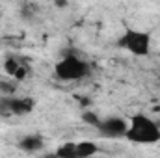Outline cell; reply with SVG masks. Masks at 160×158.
<instances>
[{"label":"cell","mask_w":160,"mask_h":158,"mask_svg":"<svg viewBox=\"0 0 160 158\" xmlns=\"http://www.w3.org/2000/svg\"><path fill=\"white\" fill-rule=\"evenodd\" d=\"M125 140L134 145H153L160 141V125L145 114H134L128 119Z\"/></svg>","instance_id":"6da1fadb"},{"label":"cell","mask_w":160,"mask_h":158,"mask_svg":"<svg viewBox=\"0 0 160 158\" xmlns=\"http://www.w3.org/2000/svg\"><path fill=\"white\" fill-rule=\"evenodd\" d=\"M91 73V65L78 54H65L56 65L54 75L62 82H78Z\"/></svg>","instance_id":"7a4b0ae2"},{"label":"cell","mask_w":160,"mask_h":158,"mask_svg":"<svg viewBox=\"0 0 160 158\" xmlns=\"http://www.w3.org/2000/svg\"><path fill=\"white\" fill-rule=\"evenodd\" d=\"M118 47L136 58H145L151 52V34L136 28H125L118 39Z\"/></svg>","instance_id":"3957f363"},{"label":"cell","mask_w":160,"mask_h":158,"mask_svg":"<svg viewBox=\"0 0 160 158\" xmlns=\"http://www.w3.org/2000/svg\"><path fill=\"white\" fill-rule=\"evenodd\" d=\"M36 108V101L32 97H15V95H0V116H28Z\"/></svg>","instance_id":"277c9868"},{"label":"cell","mask_w":160,"mask_h":158,"mask_svg":"<svg viewBox=\"0 0 160 158\" xmlns=\"http://www.w3.org/2000/svg\"><path fill=\"white\" fill-rule=\"evenodd\" d=\"M127 128H128V121L123 117H118V116H110V117L101 119V123L97 125V132L102 138H108V140L125 138Z\"/></svg>","instance_id":"5b68a950"},{"label":"cell","mask_w":160,"mask_h":158,"mask_svg":"<svg viewBox=\"0 0 160 158\" xmlns=\"http://www.w3.org/2000/svg\"><path fill=\"white\" fill-rule=\"evenodd\" d=\"M4 71H6V75H9L11 78H15L17 82H21V80H24L28 77L30 67H28L22 60H19V58H15V56H9V58L4 60Z\"/></svg>","instance_id":"8992f818"},{"label":"cell","mask_w":160,"mask_h":158,"mask_svg":"<svg viewBox=\"0 0 160 158\" xmlns=\"http://www.w3.org/2000/svg\"><path fill=\"white\" fill-rule=\"evenodd\" d=\"M45 147V140L39 134H26L19 140V149L24 153H39Z\"/></svg>","instance_id":"52a82bcc"},{"label":"cell","mask_w":160,"mask_h":158,"mask_svg":"<svg viewBox=\"0 0 160 158\" xmlns=\"http://www.w3.org/2000/svg\"><path fill=\"white\" fill-rule=\"evenodd\" d=\"M99 153V145L95 141H89V140H84L77 143V158H89L93 155Z\"/></svg>","instance_id":"ba28073f"},{"label":"cell","mask_w":160,"mask_h":158,"mask_svg":"<svg viewBox=\"0 0 160 158\" xmlns=\"http://www.w3.org/2000/svg\"><path fill=\"white\" fill-rule=\"evenodd\" d=\"M54 155L60 158H77V143L75 141H67V143H62Z\"/></svg>","instance_id":"9c48e42d"},{"label":"cell","mask_w":160,"mask_h":158,"mask_svg":"<svg viewBox=\"0 0 160 158\" xmlns=\"http://www.w3.org/2000/svg\"><path fill=\"white\" fill-rule=\"evenodd\" d=\"M36 13H38V6H36V4H32V2L22 4V6H21V11H19L21 19H24V21L34 19V17H36Z\"/></svg>","instance_id":"30bf717a"},{"label":"cell","mask_w":160,"mask_h":158,"mask_svg":"<svg viewBox=\"0 0 160 158\" xmlns=\"http://www.w3.org/2000/svg\"><path fill=\"white\" fill-rule=\"evenodd\" d=\"M17 89V80H0V93L2 95H13Z\"/></svg>","instance_id":"8fae6325"},{"label":"cell","mask_w":160,"mask_h":158,"mask_svg":"<svg viewBox=\"0 0 160 158\" xmlns=\"http://www.w3.org/2000/svg\"><path fill=\"white\" fill-rule=\"evenodd\" d=\"M82 119H84V123L91 125L93 128H97V125L101 123V117H99L97 114H93V112H86V114H82Z\"/></svg>","instance_id":"7c38bea8"},{"label":"cell","mask_w":160,"mask_h":158,"mask_svg":"<svg viewBox=\"0 0 160 158\" xmlns=\"http://www.w3.org/2000/svg\"><path fill=\"white\" fill-rule=\"evenodd\" d=\"M56 6L58 7H65L67 6V0H56Z\"/></svg>","instance_id":"4fadbf2b"}]
</instances>
